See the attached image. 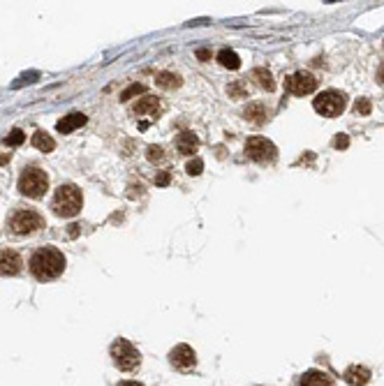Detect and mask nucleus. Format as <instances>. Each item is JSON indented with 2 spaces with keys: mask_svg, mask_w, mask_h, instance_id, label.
I'll return each mask as SVG.
<instances>
[{
  "mask_svg": "<svg viewBox=\"0 0 384 386\" xmlns=\"http://www.w3.org/2000/svg\"><path fill=\"white\" fill-rule=\"evenodd\" d=\"M65 271V257L56 247H42L30 257V273L37 280H56Z\"/></svg>",
  "mask_w": 384,
  "mask_h": 386,
  "instance_id": "nucleus-1",
  "label": "nucleus"
},
{
  "mask_svg": "<svg viewBox=\"0 0 384 386\" xmlns=\"http://www.w3.org/2000/svg\"><path fill=\"white\" fill-rule=\"evenodd\" d=\"M84 206V197H81V190L77 185H60L56 190V197H54V208L56 215L60 217H74Z\"/></svg>",
  "mask_w": 384,
  "mask_h": 386,
  "instance_id": "nucleus-2",
  "label": "nucleus"
},
{
  "mask_svg": "<svg viewBox=\"0 0 384 386\" xmlns=\"http://www.w3.org/2000/svg\"><path fill=\"white\" fill-rule=\"evenodd\" d=\"M17 187L19 192L30 197V199H40L49 190V176L42 169H37V167H28V169L21 171Z\"/></svg>",
  "mask_w": 384,
  "mask_h": 386,
  "instance_id": "nucleus-3",
  "label": "nucleus"
},
{
  "mask_svg": "<svg viewBox=\"0 0 384 386\" xmlns=\"http://www.w3.org/2000/svg\"><path fill=\"white\" fill-rule=\"evenodd\" d=\"M111 356H114V363L118 370H125V372H132L139 368L141 363V354L134 347L132 342H127L125 338H118L111 344Z\"/></svg>",
  "mask_w": 384,
  "mask_h": 386,
  "instance_id": "nucleus-4",
  "label": "nucleus"
},
{
  "mask_svg": "<svg viewBox=\"0 0 384 386\" xmlns=\"http://www.w3.org/2000/svg\"><path fill=\"white\" fill-rule=\"evenodd\" d=\"M312 107H315L317 114L326 116V118H336V116H340L342 111H345V107H347V97H345V93H340V91H324L315 97Z\"/></svg>",
  "mask_w": 384,
  "mask_h": 386,
  "instance_id": "nucleus-5",
  "label": "nucleus"
},
{
  "mask_svg": "<svg viewBox=\"0 0 384 386\" xmlns=\"http://www.w3.org/2000/svg\"><path fill=\"white\" fill-rule=\"evenodd\" d=\"M44 227V217L37 211H19L10 220V229L17 236H30Z\"/></svg>",
  "mask_w": 384,
  "mask_h": 386,
  "instance_id": "nucleus-6",
  "label": "nucleus"
},
{
  "mask_svg": "<svg viewBox=\"0 0 384 386\" xmlns=\"http://www.w3.org/2000/svg\"><path fill=\"white\" fill-rule=\"evenodd\" d=\"M246 153L255 162H273L276 160V146L264 137H252L246 141Z\"/></svg>",
  "mask_w": 384,
  "mask_h": 386,
  "instance_id": "nucleus-7",
  "label": "nucleus"
},
{
  "mask_svg": "<svg viewBox=\"0 0 384 386\" xmlns=\"http://www.w3.org/2000/svg\"><path fill=\"white\" fill-rule=\"evenodd\" d=\"M285 88H287L292 95H310L315 88H317V79L312 77L310 72H294L292 77H287V81H285Z\"/></svg>",
  "mask_w": 384,
  "mask_h": 386,
  "instance_id": "nucleus-8",
  "label": "nucleus"
},
{
  "mask_svg": "<svg viewBox=\"0 0 384 386\" xmlns=\"http://www.w3.org/2000/svg\"><path fill=\"white\" fill-rule=\"evenodd\" d=\"M169 361H171V365L176 370L187 372V370H192L197 365V354H195V349H192L190 344H176L174 349H171V354H169Z\"/></svg>",
  "mask_w": 384,
  "mask_h": 386,
  "instance_id": "nucleus-9",
  "label": "nucleus"
},
{
  "mask_svg": "<svg viewBox=\"0 0 384 386\" xmlns=\"http://www.w3.org/2000/svg\"><path fill=\"white\" fill-rule=\"evenodd\" d=\"M24 259L14 250H0V275H17Z\"/></svg>",
  "mask_w": 384,
  "mask_h": 386,
  "instance_id": "nucleus-10",
  "label": "nucleus"
},
{
  "mask_svg": "<svg viewBox=\"0 0 384 386\" xmlns=\"http://www.w3.org/2000/svg\"><path fill=\"white\" fill-rule=\"evenodd\" d=\"M342 379L347 381L349 386H366L370 381V370L363 368V365H349L342 374Z\"/></svg>",
  "mask_w": 384,
  "mask_h": 386,
  "instance_id": "nucleus-11",
  "label": "nucleus"
},
{
  "mask_svg": "<svg viewBox=\"0 0 384 386\" xmlns=\"http://www.w3.org/2000/svg\"><path fill=\"white\" fill-rule=\"evenodd\" d=\"M132 114L157 118V114H160V102H157V97H141V100L132 107Z\"/></svg>",
  "mask_w": 384,
  "mask_h": 386,
  "instance_id": "nucleus-12",
  "label": "nucleus"
},
{
  "mask_svg": "<svg viewBox=\"0 0 384 386\" xmlns=\"http://www.w3.org/2000/svg\"><path fill=\"white\" fill-rule=\"evenodd\" d=\"M299 384L301 386H336L333 379L326 372H322V370H308V372H303Z\"/></svg>",
  "mask_w": 384,
  "mask_h": 386,
  "instance_id": "nucleus-13",
  "label": "nucleus"
},
{
  "mask_svg": "<svg viewBox=\"0 0 384 386\" xmlns=\"http://www.w3.org/2000/svg\"><path fill=\"white\" fill-rule=\"evenodd\" d=\"M81 125H86V116L79 114V111H74V114L65 116L63 121L56 123V130H58L60 134H70V132H74V130H77V127H81Z\"/></svg>",
  "mask_w": 384,
  "mask_h": 386,
  "instance_id": "nucleus-14",
  "label": "nucleus"
},
{
  "mask_svg": "<svg viewBox=\"0 0 384 386\" xmlns=\"http://www.w3.org/2000/svg\"><path fill=\"white\" fill-rule=\"evenodd\" d=\"M176 148H178V153H183V155H192V153H197L199 148V139L195 137L192 132H180L178 137H176Z\"/></svg>",
  "mask_w": 384,
  "mask_h": 386,
  "instance_id": "nucleus-15",
  "label": "nucleus"
},
{
  "mask_svg": "<svg viewBox=\"0 0 384 386\" xmlns=\"http://www.w3.org/2000/svg\"><path fill=\"white\" fill-rule=\"evenodd\" d=\"M243 116H246V121H250L252 125H262L266 121V109H264V104H259V102L248 104Z\"/></svg>",
  "mask_w": 384,
  "mask_h": 386,
  "instance_id": "nucleus-16",
  "label": "nucleus"
},
{
  "mask_svg": "<svg viewBox=\"0 0 384 386\" xmlns=\"http://www.w3.org/2000/svg\"><path fill=\"white\" fill-rule=\"evenodd\" d=\"M252 79H255V81H257V84L262 86L264 91H269V93L276 88V81H273L271 72H269V70H264V67H255V70H252Z\"/></svg>",
  "mask_w": 384,
  "mask_h": 386,
  "instance_id": "nucleus-17",
  "label": "nucleus"
},
{
  "mask_svg": "<svg viewBox=\"0 0 384 386\" xmlns=\"http://www.w3.org/2000/svg\"><path fill=\"white\" fill-rule=\"evenodd\" d=\"M218 61H220L222 67H229V70H239L241 67V58L236 51H232V49H222L220 54H218Z\"/></svg>",
  "mask_w": 384,
  "mask_h": 386,
  "instance_id": "nucleus-18",
  "label": "nucleus"
},
{
  "mask_svg": "<svg viewBox=\"0 0 384 386\" xmlns=\"http://www.w3.org/2000/svg\"><path fill=\"white\" fill-rule=\"evenodd\" d=\"M33 146H35L37 151H42V153H51L56 148V141L51 139L47 132H35L33 134Z\"/></svg>",
  "mask_w": 384,
  "mask_h": 386,
  "instance_id": "nucleus-19",
  "label": "nucleus"
},
{
  "mask_svg": "<svg viewBox=\"0 0 384 386\" xmlns=\"http://www.w3.org/2000/svg\"><path fill=\"white\" fill-rule=\"evenodd\" d=\"M155 84L160 86V88H167V91H171V88H178L180 86V77L174 72H160L155 79Z\"/></svg>",
  "mask_w": 384,
  "mask_h": 386,
  "instance_id": "nucleus-20",
  "label": "nucleus"
},
{
  "mask_svg": "<svg viewBox=\"0 0 384 386\" xmlns=\"http://www.w3.org/2000/svg\"><path fill=\"white\" fill-rule=\"evenodd\" d=\"M144 91H146V86H144V84H132V86H127L125 91L120 93V102H127V100H132L134 95H141Z\"/></svg>",
  "mask_w": 384,
  "mask_h": 386,
  "instance_id": "nucleus-21",
  "label": "nucleus"
},
{
  "mask_svg": "<svg viewBox=\"0 0 384 386\" xmlns=\"http://www.w3.org/2000/svg\"><path fill=\"white\" fill-rule=\"evenodd\" d=\"M24 139H26V134L19 130V127H14L12 132L5 137V144L7 146H19V144H24Z\"/></svg>",
  "mask_w": 384,
  "mask_h": 386,
  "instance_id": "nucleus-22",
  "label": "nucleus"
},
{
  "mask_svg": "<svg viewBox=\"0 0 384 386\" xmlns=\"http://www.w3.org/2000/svg\"><path fill=\"white\" fill-rule=\"evenodd\" d=\"M354 111H356L359 116H370V111H372L370 100H366V97H359V100H356V104H354Z\"/></svg>",
  "mask_w": 384,
  "mask_h": 386,
  "instance_id": "nucleus-23",
  "label": "nucleus"
},
{
  "mask_svg": "<svg viewBox=\"0 0 384 386\" xmlns=\"http://www.w3.org/2000/svg\"><path fill=\"white\" fill-rule=\"evenodd\" d=\"M185 171H187L190 176H199L202 171H204V162H202L199 157H195V160H190V162H187Z\"/></svg>",
  "mask_w": 384,
  "mask_h": 386,
  "instance_id": "nucleus-24",
  "label": "nucleus"
},
{
  "mask_svg": "<svg viewBox=\"0 0 384 386\" xmlns=\"http://www.w3.org/2000/svg\"><path fill=\"white\" fill-rule=\"evenodd\" d=\"M146 157H148L150 162H160V160H162V148H160V146H148V148H146Z\"/></svg>",
  "mask_w": 384,
  "mask_h": 386,
  "instance_id": "nucleus-25",
  "label": "nucleus"
},
{
  "mask_svg": "<svg viewBox=\"0 0 384 386\" xmlns=\"http://www.w3.org/2000/svg\"><path fill=\"white\" fill-rule=\"evenodd\" d=\"M227 93H229V97H236V100L248 95V91H246V86H243V84H232L227 88Z\"/></svg>",
  "mask_w": 384,
  "mask_h": 386,
  "instance_id": "nucleus-26",
  "label": "nucleus"
},
{
  "mask_svg": "<svg viewBox=\"0 0 384 386\" xmlns=\"http://www.w3.org/2000/svg\"><path fill=\"white\" fill-rule=\"evenodd\" d=\"M349 146V137L347 134H338L336 139H333V148H338V151H345Z\"/></svg>",
  "mask_w": 384,
  "mask_h": 386,
  "instance_id": "nucleus-27",
  "label": "nucleus"
},
{
  "mask_svg": "<svg viewBox=\"0 0 384 386\" xmlns=\"http://www.w3.org/2000/svg\"><path fill=\"white\" fill-rule=\"evenodd\" d=\"M169 181H171V176H169V171H162V174H160V176H157V178H155V185H169Z\"/></svg>",
  "mask_w": 384,
  "mask_h": 386,
  "instance_id": "nucleus-28",
  "label": "nucleus"
},
{
  "mask_svg": "<svg viewBox=\"0 0 384 386\" xmlns=\"http://www.w3.org/2000/svg\"><path fill=\"white\" fill-rule=\"evenodd\" d=\"M197 58H199V61H209V58H211V51H209V49H199V51H197Z\"/></svg>",
  "mask_w": 384,
  "mask_h": 386,
  "instance_id": "nucleus-29",
  "label": "nucleus"
},
{
  "mask_svg": "<svg viewBox=\"0 0 384 386\" xmlns=\"http://www.w3.org/2000/svg\"><path fill=\"white\" fill-rule=\"evenodd\" d=\"M118 386H144V384H139V381H120Z\"/></svg>",
  "mask_w": 384,
  "mask_h": 386,
  "instance_id": "nucleus-30",
  "label": "nucleus"
},
{
  "mask_svg": "<svg viewBox=\"0 0 384 386\" xmlns=\"http://www.w3.org/2000/svg\"><path fill=\"white\" fill-rule=\"evenodd\" d=\"M377 79H379V84H384V65L377 70Z\"/></svg>",
  "mask_w": 384,
  "mask_h": 386,
  "instance_id": "nucleus-31",
  "label": "nucleus"
}]
</instances>
